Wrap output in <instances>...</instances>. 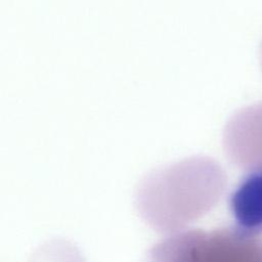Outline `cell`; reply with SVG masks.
<instances>
[{"instance_id":"6da1fadb","label":"cell","mask_w":262,"mask_h":262,"mask_svg":"<svg viewBox=\"0 0 262 262\" xmlns=\"http://www.w3.org/2000/svg\"><path fill=\"white\" fill-rule=\"evenodd\" d=\"M234 232L245 239L262 233V168L247 173L229 196Z\"/></svg>"}]
</instances>
